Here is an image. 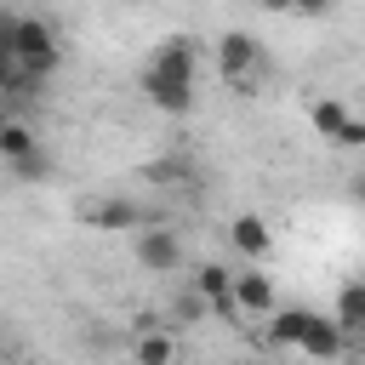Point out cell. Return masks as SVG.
I'll return each mask as SVG.
<instances>
[{
  "label": "cell",
  "instance_id": "8",
  "mask_svg": "<svg viewBox=\"0 0 365 365\" xmlns=\"http://www.w3.org/2000/svg\"><path fill=\"white\" fill-rule=\"evenodd\" d=\"M234 302H240V314H268L274 308L268 274H234Z\"/></svg>",
  "mask_w": 365,
  "mask_h": 365
},
{
  "label": "cell",
  "instance_id": "2",
  "mask_svg": "<svg viewBox=\"0 0 365 365\" xmlns=\"http://www.w3.org/2000/svg\"><path fill=\"white\" fill-rule=\"evenodd\" d=\"M11 57L23 74L46 80L57 63H63V46H57V29L46 17H11Z\"/></svg>",
  "mask_w": 365,
  "mask_h": 365
},
{
  "label": "cell",
  "instance_id": "10",
  "mask_svg": "<svg viewBox=\"0 0 365 365\" xmlns=\"http://www.w3.org/2000/svg\"><path fill=\"white\" fill-rule=\"evenodd\" d=\"M86 222H91V228H137V222H143V211H137L131 200H103V205H91V211H86Z\"/></svg>",
  "mask_w": 365,
  "mask_h": 365
},
{
  "label": "cell",
  "instance_id": "3",
  "mask_svg": "<svg viewBox=\"0 0 365 365\" xmlns=\"http://www.w3.org/2000/svg\"><path fill=\"white\" fill-rule=\"evenodd\" d=\"M217 68H222L228 86H251V74L262 68V40L245 34V29H228L217 40Z\"/></svg>",
  "mask_w": 365,
  "mask_h": 365
},
{
  "label": "cell",
  "instance_id": "7",
  "mask_svg": "<svg viewBox=\"0 0 365 365\" xmlns=\"http://www.w3.org/2000/svg\"><path fill=\"white\" fill-rule=\"evenodd\" d=\"M297 348H302L308 359H336V354L348 348V336H342V325H336V319H319V314H308V325H302Z\"/></svg>",
  "mask_w": 365,
  "mask_h": 365
},
{
  "label": "cell",
  "instance_id": "4",
  "mask_svg": "<svg viewBox=\"0 0 365 365\" xmlns=\"http://www.w3.org/2000/svg\"><path fill=\"white\" fill-rule=\"evenodd\" d=\"M137 262L148 274H177L182 268V240L171 228H137Z\"/></svg>",
  "mask_w": 365,
  "mask_h": 365
},
{
  "label": "cell",
  "instance_id": "19",
  "mask_svg": "<svg viewBox=\"0 0 365 365\" xmlns=\"http://www.w3.org/2000/svg\"><path fill=\"white\" fill-rule=\"evenodd\" d=\"M262 11H291V0H262Z\"/></svg>",
  "mask_w": 365,
  "mask_h": 365
},
{
  "label": "cell",
  "instance_id": "1",
  "mask_svg": "<svg viewBox=\"0 0 365 365\" xmlns=\"http://www.w3.org/2000/svg\"><path fill=\"white\" fill-rule=\"evenodd\" d=\"M194 57H200V46H194L188 34L160 40V51L148 57V68H143V97H148L160 114H188V108H194Z\"/></svg>",
  "mask_w": 365,
  "mask_h": 365
},
{
  "label": "cell",
  "instance_id": "13",
  "mask_svg": "<svg viewBox=\"0 0 365 365\" xmlns=\"http://www.w3.org/2000/svg\"><path fill=\"white\" fill-rule=\"evenodd\" d=\"M6 165H11V177H17V182H34V177H51V154H46L40 143H34L29 154H17V160H6Z\"/></svg>",
  "mask_w": 365,
  "mask_h": 365
},
{
  "label": "cell",
  "instance_id": "17",
  "mask_svg": "<svg viewBox=\"0 0 365 365\" xmlns=\"http://www.w3.org/2000/svg\"><path fill=\"white\" fill-rule=\"evenodd\" d=\"M171 314H177V319H182V325H194V319H200V314H205V297H200V291H182V297H177V302H171Z\"/></svg>",
  "mask_w": 365,
  "mask_h": 365
},
{
  "label": "cell",
  "instance_id": "5",
  "mask_svg": "<svg viewBox=\"0 0 365 365\" xmlns=\"http://www.w3.org/2000/svg\"><path fill=\"white\" fill-rule=\"evenodd\" d=\"M194 291L205 297V314H217V319H240L234 279H228V268H222V262H200V268H194Z\"/></svg>",
  "mask_w": 365,
  "mask_h": 365
},
{
  "label": "cell",
  "instance_id": "15",
  "mask_svg": "<svg viewBox=\"0 0 365 365\" xmlns=\"http://www.w3.org/2000/svg\"><path fill=\"white\" fill-rule=\"evenodd\" d=\"M342 120H348V108H342L336 97H325V103H314V125H319V137H331V131H336Z\"/></svg>",
  "mask_w": 365,
  "mask_h": 365
},
{
  "label": "cell",
  "instance_id": "16",
  "mask_svg": "<svg viewBox=\"0 0 365 365\" xmlns=\"http://www.w3.org/2000/svg\"><path fill=\"white\" fill-rule=\"evenodd\" d=\"M331 143H336V148H359V143H365V120H354V114H348V120L331 131Z\"/></svg>",
  "mask_w": 365,
  "mask_h": 365
},
{
  "label": "cell",
  "instance_id": "6",
  "mask_svg": "<svg viewBox=\"0 0 365 365\" xmlns=\"http://www.w3.org/2000/svg\"><path fill=\"white\" fill-rule=\"evenodd\" d=\"M228 240H234V251H240V257H251V262H262V257L274 251V228H268L257 211L234 217V222H228Z\"/></svg>",
  "mask_w": 365,
  "mask_h": 365
},
{
  "label": "cell",
  "instance_id": "14",
  "mask_svg": "<svg viewBox=\"0 0 365 365\" xmlns=\"http://www.w3.org/2000/svg\"><path fill=\"white\" fill-rule=\"evenodd\" d=\"M143 331H148V325H143ZM171 354H177V342H171V336H154V331H148V336H137V359H148V365H165Z\"/></svg>",
  "mask_w": 365,
  "mask_h": 365
},
{
  "label": "cell",
  "instance_id": "18",
  "mask_svg": "<svg viewBox=\"0 0 365 365\" xmlns=\"http://www.w3.org/2000/svg\"><path fill=\"white\" fill-rule=\"evenodd\" d=\"M291 11H302V17H325V11H336V0H291Z\"/></svg>",
  "mask_w": 365,
  "mask_h": 365
},
{
  "label": "cell",
  "instance_id": "12",
  "mask_svg": "<svg viewBox=\"0 0 365 365\" xmlns=\"http://www.w3.org/2000/svg\"><path fill=\"white\" fill-rule=\"evenodd\" d=\"M34 143H40V137H34V131H29L17 114H6V120H0V160H17V154H29Z\"/></svg>",
  "mask_w": 365,
  "mask_h": 365
},
{
  "label": "cell",
  "instance_id": "9",
  "mask_svg": "<svg viewBox=\"0 0 365 365\" xmlns=\"http://www.w3.org/2000/svg\"><path fill=\"white\" fill-rule=\"evenodd\" d=\"M336 325H342V336H359L365 331V285L359 279H348L342 291H336V314H331Z\"/></svg>",
  "mask_w": 365,
  "mask_h": 365
},
{
  "label": "cell",
  "instance_id": "11",
  "mask_svg": "<svg viewBox=\"0 0 365 365\" xmlns=\"http://www.w3.org/2000/svg\"><path fill=\"white\" fill-rule=\"evenodd\" d=\"M274 314V308H268ZM302 325H308V308H279L274 314V325H268V336H274V348H297V336H302Z\"/></svg>",
  "mask_w": 365,
  "mask_h": 365
},
{
  "label": "cell",
  "instance_id": "20",
  "mask_svg": "<svg viewBox=\"0 0 365 365\" xmlns=\"http://www.w3.org/2000/svg\"><path fill=\"white\" fill-rule=\"evenodd\" d=\"M6 114H11V97H6V91H0V120H6Z\"/></svg>",
  "mask_w": 365,
  "mask_h": 365
}]
</instances>
